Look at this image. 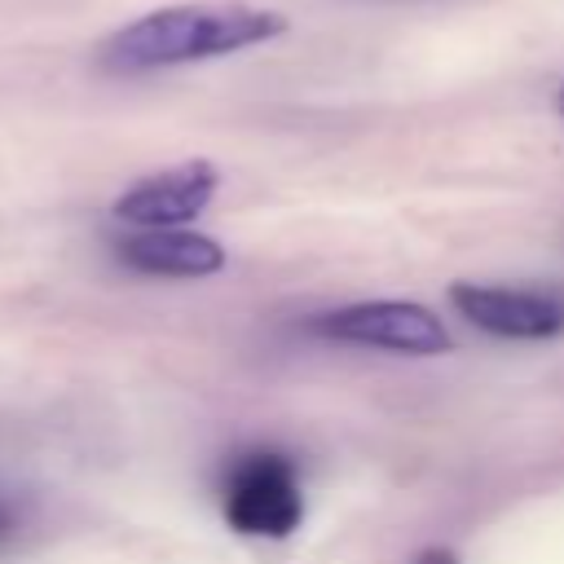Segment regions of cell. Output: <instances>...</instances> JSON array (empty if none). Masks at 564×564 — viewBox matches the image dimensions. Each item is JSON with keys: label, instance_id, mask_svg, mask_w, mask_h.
Listing matches in <instances>:
<instances>
[{"label": "cell", "instance_id": "obj_4", "mask_svg": "<svg viewBox=\"0 0 564 564\" xmlns=\"http://www.w3.org/2000/svg\"><path fill=\"white\" fill-rule=\"evenodd\" d=\"M216 185H220V172L207 159H185V163L154 172V176L137 181L132 189H123L115 198V216L128 225H141V229H181L212 203Z\"/></svg>", "mask_w": 564, "mask_h": 564}, {"label": "cell", "instance_id": "obj_1", "mask_svg": "<svg viewBox=\"0 0 564 564\" xmlns=\"http://www.w3.org/2000/svg\"><path fill=\"white\" fill-rule=\"evenodd\" d=\"M286 26L291 22L278 9L256 4H167L110 31L97 44V62L115 75H145L269 44L286 35Z\"/></svg>", "mask_w": 564, "mask_h": 564}, {"label": "cell", "instance_id": "obj_3", "mask_svg": "<svg viewBox=\"0 0 564 564\" xmlns=\"http://www.w3.org/2000/svg\"><path fill=\"white\" fill-rule=\"evenodd\" d=\"M304 516L291 458L273 449L242 454L225 480V520L247 538H286Z\"/></svg>", "mask_w": 564, "mask_h": 564}, {"label": "cell", "instance_id": "obj_9", "mask_svg": "<svg viewBox=\"0 0 564 564\" xmlns=\"http://www.w3.org/2000/svg\"><path fill=\"white\" fill-rule=\"evenodd\" d=\"M555 110H560V115H564V84H560V88H555Z\"/></svg>", "mask_w": 564, "mask_h": 564}, {"label": "cell", "instance_id": "obj_8", "mask_svg": "<svg viewBox=\"0 0 564 564\" xmlns=\"http://www.w3.org/2000/svg\"><path fill=\"white\" fill-rule=\"evenodd\" d=\"M13 533H18V516H13V507L0 498V546L13 542Z\"/></svg>", "mask_w": 564, "mask_h": 564}, {"label": "cell", "instance_id": "obj_7", "mask_svg": "<svg viewBox=\"0 0 564 564\" xmlns=\"http://www.w3.org/2000/svg\"><path fill=\"white\" fill-rule=\"evenodd\" d=\"M414 564H458V555L449 546H427V551H419Z\"/></svg>", "mask_w": 564, "mask_h": 564}, {"label": "cell", "instance_id": "obj_2", "mask_svg": "<svg viewBox=\"0 0 564 564\" xmlns=\"http://www.w3.org/2000/svg\"><path fill=\"white\" fill-rule=\"evenodd\" d=\"M313 330H322L326 339L339 344H357V348H383V352H410V357H436L454 348V335L445 330V322L414 304V300H366V304H348L335 308L326 317L313 322Z\"/></svg>", "mask_w": 564, "mask_h": 564}, {"label": "cell", "instance_id": "obj_6", "mask_svg": "<svg viewBox=\"0 0 564 564\" xmlns=\"http://www.w3.org/2000/svg\"><path fill=\"white\" fill-rule=\"evenodd\" d=\"M119 260L154 278H207L225 269V247L194 229H141L119 242Z\"/></svg>", "mask_w": 564, "mask_h": 564}, {"label": "cell", "instance_id": "obj_5", "mask_svg": "<svg viewBox=\"0 0 564 564\" xmlns=\"http://www.w3.org/2000/svg\"><path fill=\"white\" fill-rule=\"evenodd\" d=\"M449 304L489 335L502 339H546L564 330V304L538 291H507L480 282H454Z\"/></svg>", "mask_w": 564, "mask_h": 564}]
</instances>
